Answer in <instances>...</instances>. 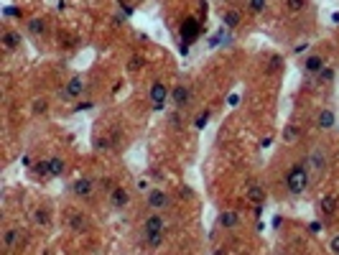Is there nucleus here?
Returning a JSON list of instances; mask_svg holds the SVG:
<instances>
[{
  "instance_id": "30",
  "label": "nucleus",
  "mask_w": 339,
  "mask_h": 255,
  "mask_svg": "<svg viewBox=\"0 0 339 255\" xmlns=\"http://www.w3.org/2000/svg\"><path fill=\"white\" fill-rule=\"evenodd\" d=\"M34 219H36L38 224H49V222H51V217H49V212H46V209H38V212L34 215Z\"/></svg>"
},
{
  "instance_id": "1",
  "label": "nucleus",
  "mask_w": 339,
  "mask_h": 255,
  "mask_svg": "<svg viewBox=\"0 0 339 255\" xmlns=\"http://www.w3.org/2000/svg\"><path fill=\"white\" fill-rule=\"evenodd\" d=\"M308 186V169L304 166V161L296 163V166H291L288 174H286V189L293 194V197H299V194H304Z\"/></svg>"
},
{
  "instance_id": "14",
  "label": "nucleus",
  "mask_w": 339,
  "mask_h": 255,
  "mask_svg": "<svg viewBox=\"0 0 339 255\" xmlns=\"http://www.w3.org/2000/svg\"><path fill=\"white\" fill-rule=\"evenodd\" d=\"M319 209H321V215L324 217H334V212H337V199L334 197H321V202H319Z\"/></svg>"
},
{
  "instance_id": "39",
  "label": "nucleus",
  "mask_w": 339,
  "mask_h": 255,
  "mask_svg": "<svg viewBox=\"0 0 339 255\" xmlns=\"http://www.w3.org/2000/svg\"><path fill=\"white\" fill-rule=\"evenodd\" d=\"M332 21H334V23H339V13H334V16H332Z\"/></svg>"
},
{
  "instance_id": "16",
  "label": "nucleus",
  "mask_w": 339,
  "mask_h": 255,
  "mask_svg": "<svg viewBox=\"0 0 339 255\" xmlns=\"http://www.w3.org/2000/svg\"><path fill=\"white\" fill-rule=\"evenodd\" d=\"M240 21H242V16H240L237 10H225V13H222V26H225V28H237Z\"/></svg>"
},
{
  "instance_id": "33",
  "label": "nucleus",
  "mask_w": 339,
  "mask_h": 255,
  "mask_svg": "<svg viewBox=\"0 0 339 255\" xmlns=\"http://www.w3.org/2000/svg\"><path fill=\"white\" fill-rule=\"evenodd\" d=\"M95 146H97V151H107V148H110V141H107V138H97Z\"/></svg>"
},
{
  "instance_id": "27",
  "label": "nucleus",
  "mask_w": 339,
  "mask_h": 255,
  "mask_svg": "<svg viewBox=\"0 0 339 255\" xmlns=\"http://www.w3.org/2000/svg\"><path fill=\"white\" fill-rule=\"evenodd\" d=\"M34 171H36V174H41V176H51V169H49V161H38L36 166H34Z\"/></svg>"
},
{
  "instance_id": "22",
  "label": "nucleus",
  "mask_w": 339,
  "mask_h": 255,
  "mask_svg": "<svg viewBox=\"0 0 339 255\" xmlns=\"http://www.w3.org/2000/svg\"><path fill=\"white\" fill-rule=\"evenodd\" d=\"M18 237H21V230L10 227V230L5 232V248H8V250H13V248L18 245Z\"/></svg>"
},
{
  "instance_id": "24",
  "label": "nucleus",
  "mask_w": 339,
  "mask_h": 255,
  "mask_svg": "<svg viewBox=\"0 0 339 255\" xmlns=\"http://www.w3.org/2000/svg\"><path fill=\"white\" fill-rule=\"evenodd\" d=\"M286 5H288L291 13H299V10H304L308 5V0H286Z\"/></svg>"
},
{
  "instance_id": "18",
  "label": "nucleus",
  "mask_w": 339,
  "mask_h": 255,
  "mask_svg": "<svg viewBox=\"0 0 339 255\" xmlns=\"http://www.w3.org/2000/svg\"><path fill=\"white\" fill-rule=\"evenodd\" d=\"M69 227L74 230V232H84L87 230V217L82 212H74V215L69 217Z\"/></svg>"
},
{
  "instance_id": "15",
  "label": "nucleus",
  "mask_w": 339,
  "mask_h": 255,
  "mask_svg": "<svg viewBox=\"0 0 339 255\" xmlns=\"http://www.w3.org/2000/svg\"><path fill=\"white\" fill-rule=\"evenodd\" d=\"M217 222H219V227H225V230H235L240 219H237V215H235V212H222V215L217 217Z\"/></svg>"
},
{
  "instance_id": "35",
  "label": "nucleus",
  "mask_w": 339,
  "mask_h": 255,
  "mask_svg": "<svg viewBox=\"0 0 339 255\" xmlns=\"http://www.w3.org/2000/svg\"><path fill=\"white\" fill-rule=\"evenodd\" d=\"M329 250H332L334 255H339V235H334V237H332V245H329Z\"/></svg>"
},
{
  "instance_id": "25",
  "label": "nucleus",
  "mask_w": 339,
  "mask_h": 255,
  "mask_svg": "<svg viewBox=\"0 0 339 255\" xmlns=\"http://www.w3.org/2000/svg\"><path fill=\"white\" fill-rule=\"evenodd\" d=\"M316 77H319V82H332V79H334V69H332V67H324Z\"/></svg>"
},
{
  "instance_id": "31",
  "label": "nucleus",
  "mask_w": 339,
  "mask_h": 255,
  "mask_svg": "<svg viewBox=\"0 0 339 255\" xmlns=\"http://www.w3.org/2000/svg\"><path fill=\"white\" fill-rule=\"evenodd\" d=\"M247 5L253 13H263L265 10V0H247Z\"/></svg>"
},
{
  "instance_id": "2",
  "label": "nucleus",
  "mask_w": 339,
  "mask_h": 255,
  "mask_svg": "<svg viewBox=\"0 0 339 255\" xmlns=\"http://www.w3.org/2000/svg\"><path fill=\"white\" fill-rule=\"evenodd\" d=\"M199 36V21L197 18H186L181 23V54L189 51V43Z\"/></svg>"
},
{
  "instance_id": "5",
  "label": "nucleus",
  "mask_w": 339,
  "mask_h": 255,
  "mask_svg": "<svg viewBox=\"0 0 339 255\" xmlns=\"http://www.w3.org/2000/svg\"><path fill=\"white\" fill-rule=\"evenodd\" d=\"M82 89H84V82H82V77H71V79H69V84H67L64 89H59V97H62V100L79 97V95H82Z\"/></svg>"
},
{
  "instance_id": "36",
  "label": "nucleus",
  "mask_w": 339,
  "mask_h": 255,
  "mask_svg": "<svg viewBox=\"0 0 339 255\" xmlns=\"http://www.w3.org/2000/svg\"><path fill=\"white\" fill-rule=\"evenodd\" d=\"M308 232H311V235H319V232H321V222H311V224H308Z\"/></svg>"
},
{
  "instance_id": "37",
  "label": "nucleus",
  "mask_w": 339,
  "mask_h": 255,
  "mask_svg": "<svg viewBox=\"0 0 339 255\" xmlns=\"http://www.w3.org/2000/svg\"><path fill=\"white\" fill-rule=\"evenodd\" d=\"M92 108H95V105H92V102H79V105H77V108H74V110H77V112H82V110H92Z\"/></svg>"
},
{
  "instance_id": "7",
  "label": "nucleus",
  "mask_w": 339,
  "mask_h": 255,
  "mask_svg": "<svg viewBox=\"0 0 339 255\" xmlns=\"http://www.w3.org/2000/svg\"><path fill=\"white\" fill-rule=\"evenodd\" d=\"M128 202H130V191L123 189V186H112V191H110L112 209H123V207H128Z\"/></svg>"
},
{
  "instance_id": "6",
  "label": "nucleus",
  "mask_w": 339,
  "mask_h": 255,
  "mask_svg": "<svg viewBox=\"0 0 339 255\" xmlns=\"http://www.w3.org/2000/svg\"><path fill=\"white\" fill-rule=\"evenodd\" d=\"M171 97H173V105H176V110H184L186 105L191 102V89H189L186 84H179V87H173Z\"/></svg>"
},
{
  "instance_id": "12",
  "label": "nucleus",
  "mask_w": 339,
  "mask_h": 255,
  "mask_svg": "<svg viewBox=\"0 0 339 255\" xmlns=\"http://www.w3.org/2000/svg\"><path fill=\"white\" fill-rule=\"evenodd\" d=\"M324 67H327V62L319 56V54H311V56H306V62H304V72L306 74H319Z\"/></svg>"
},
{
  "instance_id": "17",
  "label": "nucleus",
  "mask_w": 339,
  "mask_h": 255,
  "mask_svg": "<svg viewBox=\"0 0 339 255\" xmlns=\"http://www.w3.org/2000/svg\"><path fill=\"white\" fill-rule=\"evenodd\" d=\"M247 202H253V204H263L265 202V189L253 184V186H247Z\"/></svg>"
},
{
  "instance_id": "38",
  "label": "nucleus",
  "mask_w": 339,
  "mask_h": 255,
  "mask_svg": "<svg viewBox=\"0 0 339 255\" xmlns=\"http://www.w3.org/2000/svg\"><path fill=\"white\" fill-rule=\"evenodd\" d=\"M179 194H181V197H186V199H189V197H194V191H191L189 186H184V189H179Z\"/></svg>"
},
{
  "instance_id": "21",
  "label": "nucleus",
  "mask_w": 339,
  "mask_h": 255,
  "mask_svg": "<svg viewBox=\"0 0 339 255\" xmlns=\"http://www.w3.org/2000/svg\"><path fill=\"white\" fill-rule=\"evenodd\" d=\"M299 136H301L299 125H286V128H283V141H286V143H293V141H299Z\"/></svg>"
},
{
  "instance_id": "8",
  "label": "nucleus",
  "mask_w": 339,
  "mask_h": 255,
  "mask_svg": "<svg viewBox=\"0 0 339 255\" xmlns=\"http://www.w3.org/2000/svg\"><path fill=\"white\" fill-rule=\"evenodd\" d=\"M164 217L161 215H151L148 219L143 222V237H148V235H156V232H164Z\"/></svg>"
},
{
  "instance_id": "10",
  "label": "nucleus",
  "mask_w": 339,
  "mask_h": 255,
  "mask_svg": "<svg viewBox=\"0 0 339 255\" xmlns=\"http://www.w3.org/2000/svg\"><path fill=\"white\" fill-rule=\"evenodd\" d=\"M71 191H74L77 197H82V199H90L95 194V184L90 182V179H77V182L71 184Z\"/></svg>"
},
{
  "instance_id": "19",
  "label": "nucleus",
  "mask_w": 339,
  "mask_h": 255,
  "mask_svg": "<svg viewBox=\"0 0 339 255\" xmlns=\"http://www.w3.org/2000/svg\"><path fill=\"white\" fill-rule=\"evenodd\" d=\"M28 31H31L34 36H43V34H46V21H41V18L28 21Z\"/></svg>"
},
{
  "instance_id": "4",
  "label": "nucleus",
  "mask_w": 339,
  "mask_h": 255,
  "mask_svg": "<svg viewBox=\"0 0 339 255\" xmlns=\"http://www.w3.org/2000/svg\"><path fill=\"white\" fill-rule=\"evenodd\" d=\"M304 166L306 169H314V171H324V169H327V153H324L321 146H316L314 151L304 158Z\"/></svg>"
},
{
  "instance_id": "32",
  "label": "nucleus",
  "mask_w": 339,
  "mask_h": 255,
  "mask_svg": "<svg viewBox=\"0 0 339 255\" xmlns=\"http://www.w3.org/2000/svg\"><path fill=\"white\" fill-rule=\"evenodd\" d=\"M281 64H283V59H281V56H271L268 69H271V72H278V69H281Z\"/></svg>"
},
{
  "instance_id": "34",
  "label": "nucleus",
  "mask_w": 339,
  "mask_h": 255,
  "mask_svg": "<svg viewBox=\"0 0 339 255\" xmlns=\"http://www.w3.org/2000/svg\"><path fill=\"white\" fill-rule=\"evenodd\" d=\"M169 120H171V125H173V128H181V115H179V112H171Z\"/></svg>"
},
{
  "instance_id": "20",
  "label": "nucleus",
  "mask_w": 339,
  "mask_h": 255,
  "mask_svg": "<svg viewBox=\"0 0 339 255\" xmlns=\"http://www.w3.org/2000/svg\"><path fill=\"white\" fill-rule=\"evenodd\" d=\"M49 169H51V176H62L67 171V163L64 158H49Z\"/></svg>"
},
{
  "instance_id": "3",
  "label": "nucleus",
  "mask_w": 339,
  "mask_h": 255,
  "mask_svg": "<svg viewBox=\"0 0 339 255\" xmlns=\"http://www.w3.org/2000/svg\"><path fill=\"white\" fill-rule=\"evenodd\" d=\"M151 102H153V110H164L166 102H169V87L164 82H153L151 84Z\"/></svg>"
},
{
  "instance_id": "23",
  "label": "nucleus",
  "mask_w": 339,
  "mask_h": 255,
  "mask_svg": "<svg viewBox=\"0 0 339 255\" xmlns=\"http://www.w3.org/2000/svg\"><path fill=\"white\" fill-rule=\"evenodd\" d=\"M145 245H148L151 250L161 248V245H164V232H156V235H148V237H145Z\"/></svg>"
},
{
  "instance_id": "29",
  "label": "nucleus",
  "mask_w": 339,
  "mask_h": 255,
  "mask_svg": "<svg viewBox=\"0 0 339 255\" xmlns=\"http://www.w3.org/2000/svg\"><path fill=\"white\" fill-rule=\"evenodd\" d=\"M209 115H212L209 110H204V112H202V115H199V117L194 120V128H199V130H202L204 125H207V123H209Z\"/></svg>"
},
{
  "instance_id": "40",
  "label": "nucleus",
  "mask_w": 339,
  "mask_h": 255,
  "mask_svg": "<svg viewBox=\"0 0 339 255\" xmlns=\"http://www.w3.org/2000/svg\"><path fill=\"white\" fill-rule=\"evenodd\" d=\"M214 255H222V253H214Z\"/></svg>"
},
{
  "instance_id": "11",
  "label": "nucleus",
  "mask_w": 339,
  "mask_h": 255,
  "mask_svg": "<svg viewBox=\"0 0 339 255\" xmlns=\"http://www.w3.org/2000/svg\"><path fill=\"white\" fill-rule=\"evenodd\" d=\"M334 123H337V117H334V110H329V108H324L319 112V117H316V128L319 130H332Z\"/></svg>"
},
{
  "instance_id": "28",
  "label": "nucleus",
  "mask_w": 339,
  "mask_h": 255,
  "mask_svg": "<svg viewBox=\"0 0 339 255\" xmlns=\"http://www.w3.org/2000/svg\"><path fill=\"white\" fill-rule=\"evenodd\" d=\"M140 67H143V56H133L130 62H128V72H133V74H136Z\"/></svg>"
},
{
  "instance_id": "9",
  "label": "nucleus",
  "mask_w": 339,
  "mask_h": 255,
  "mask_svg": "<svg viewBox=\"0 0 339 255\" xmlns=\"http://www.w3.org/2000/svg\"><path fill=\"white\" fill-rule=\"evenodd\" d=\"M148 207L151 209H166L169 207V194L164 189H151L148 191Z\"/></svg>"
},
{
  "instance_id": "13",
  "label": "nucleus",
  "mask_w": 339,
  "mask_h": 255,
  "mask_svg": "<svg viewBox=\"0 0 339 255\" xmlns=\"http://www.w3.org/2000/svg\"><path fill=\"white\" fill-rule=\"evenodd\" d=\"M18 46H21V34L5 31V34H3V49H5V51H16Z\"/></svg>"
},
{
  "instance_id": "26",
  "label": "nucleus",
  "mask_w": 339,
  "mask_h": 255,
  "mask_svg": "<svg viewBox=\"0 0 339 255\" xmlns=\"http://www.w3.org/2000/svg\"><path fill=\"white\" fill-rule=\"evenodd\" d=\"M34 112H36V115H46V112H49V102H46V100H36V102H34Z\"/></svg>"
}]
</instances>
